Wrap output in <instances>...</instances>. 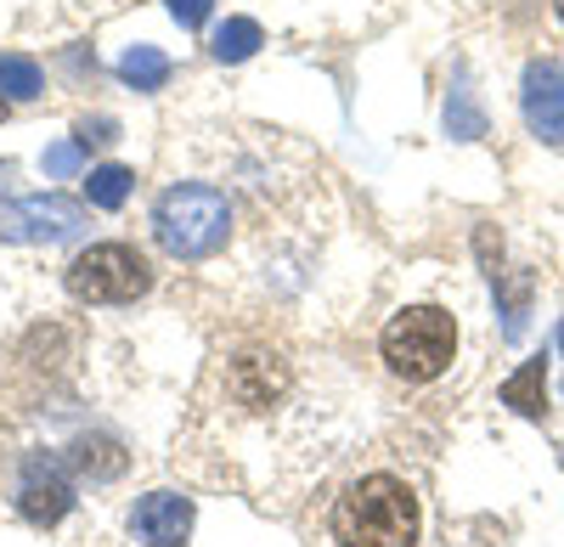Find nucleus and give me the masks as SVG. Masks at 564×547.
Here are the masks:
<instances>
[{"mask_svg": "<svg viewBox=\"0 0 564 547\" xmlns=\"http://www.w3.org/2000/svg\"><path fill=\"white\" fill-rule=\"evenodd\" d=\"M153 232L164 243V254L175 260H204L226 243L231 232V209L215 187H170L153 209Z\"/></svg>", "mask_w": 564, "mask_h": 547, "instance_id": "obj_2", "label": "nucleus"}, {"mask_svg": "<svg viewBox=\"0 0 564 547\" xmlns=\"http://www.w3.org/2000/svg\"><path fill=\"white\" fill-rule=\"evenodd\" d=\"M457 355V322L441 305H406L395 322L384 328V361L390 373L423 384V379H441Z\"/></svg>", "mask_w": 564, "mask_h": 547, "instance_id": "obj_3", "label": "nucleus"}, {"mask_svg": "<svg viewBox=\"0 0 564 547\" xmlns=\"http://www.w3.org/2000/svg\"><path fill=\"white\" fill-rule=\"evenodd\" d=\"M0 97L7 102H34L40 97V68L29 57H0Z\"/></svg>", "mask_w": 564, "mask_h": 547, "instance_id": "obj_14", "label": "nucleus"}, {"mask_svg": "<svg viewBox=\"0 0 564 547\" xmlns=\"http://www.w3.org/2000/svg\"><path fill=\"white\" fill-rule=\"evenodd\" d=\"M209 7H215V0H170V18H175L181 29H198V23L209 18Z\"/></svg>", "mask_w": 564, "mask_h": 547, "instance_id": "obj_17", "label": "nucleus"}, {"mask_svg": "<svg viewBox=\"0 0 564 547\" xmlns=\"http://www.w3.org/2000/svg\"><path fill=\"white\" fill-rule=\"evenodd\" d=\"M130 525L148 547H175V541H186V530H193V503H186L181 491H153V496L135 503Z\"/></svg>", "mask_w": 564, "mask_h": 547, "instance_id": "obj_8", "label": "nucleus"}, {"mask_svg": "<svg viewBox=\"0 0 564 547\" xmlns=\"http://www.w3.org/2000/svg\"><path fill=\"white\" fill-rule=\"evenodd\" d=\"M558 350H564V322H558Z\"/></svg>", "mask_w": 564, "mask_h": 547, "instance_id": "obj_18", "label": "nucleus"}, {"mask_svg": "<svg viewBox=\"0 0 564 547\" xmlns=\"http://www.w3.org/2000/svg\"><path fill=\"white\" fill-rule=\"evenodd\" d=\"M520 102H525V124L542 135V142L558 147L564 142V68L558 63H531Z\"/></svg>", "mask_w": 564, "mask_h": 547, "instance_id": "obj_7", "label": "nucleus"}, {"mask_svg": "<svg viewBox=\"0 0 564 547\" xmlns=\"http://www.w3.org/2000/svg\"><path fill=\"white\" fill-rule=\"evenodd\" d=\"M74 169H79V142L45 147V175H74Z\"/></svg>", "mask_w": 564, "mask_h": 547, "instance_id": "obj_16", "label": "nucleus"}, {"mask_svg": "<svg viewBox=\"0 0 564 547\" xmlns=\"http://www.w3.org/2000/svg\"><path fill=\"white\" fill-rule=\"evenodd\" d=\"M558 23H564V0H558Z\"/></svg>", "mask_w": 564, "mask_h": 547, "instance_id": "obj_20", "label": "nucleus"}, {"mask_svg": "<svg viewBox=\"0 0 564 547\" xmlns=\"http://www.w3.org/2000/svg\"><path fill=\"white\" fill-rule=\"evenodd\" d=\"M153 283L148 260H141L130 243H90L74 265H68V294L85 305H124L141 299Z\"/></svg>", "mask_w": 564, "mask_h": 547, "instance_id": "obj_4", "label": "nucleus"}, {"mask_svg": "<svg viewBox=\"0 0 564 547\" xmlns=\"http://www.w3.org/2000/svg\"><path fill=\"white\" fill-rule=\"evenodd\" d=\"M130 187H135V175H130L124 164H102V169H90L85 198L97 204V209H119V204L130 198Z\"/></svg>", "mask_w": 564, "mask_h": 547, "instance_id": "obj_11", "label": "nucleus"}, {"mask_svg": "<svg viewBox=\"0 0 564 547\" xmlns=\"http://www.w3.org/2000/svg\"><path fill=\"white\" fill-rule=\"evenodd\" d=\"M282 384H289V373H282L276 355H243L238 368H231V390H238L243 406H271V395H282Z\"/></svg>", "mask_w": 564, "mask_h": 547, "instance_id": "obj_9", "label": "nucleus"}, {"mask_svg": "<svg viewBox=\"0 0 564 547\" xmlns=\"http://www.w3.org/2000/svg\"><path fill=\"white\" fill-rule=\"evenodd\" d=\"M119 79L135 85V90H159L170 79V57L153 52V45H130V52L119 57Z\"/></svg>", "mask_w": 564, "mask_h": 547, "instance_id": "obj_10", "label": "nucleus"}, {"mask_svg": "<svg viewBox=\"0 0 564 547\" xmlns=\"http://www.w3.org/2000/svg\"><path fill=\"white\" fill-rule=\"evenodd\" d=\"M18 508H23L29 525H57V519L74 508V485H68V474H63L57 458H34V463L23 469Z\"/></svg>", "mask_w": 564, "mask_h": 547, "instance_id": "obj_6", "label": "nucleus"}, {"mask_svg": "<svg viewBox=\"0 0 564 547\" xmlns=\"http://www.w3.org/2000/svg\"><path fill=\"white\" fill-rule=\"evenodd\" d=\"M0 119H7V97H0Z\"/></svg>", "mask_w": 564, "mask_h": 547, "instance_id": "obj_19", "label": "nucleus"}, {"mask_svg": "<svg viewBox=\"0 0 564 547\" xmlns=\"http://www.w3.org/2000/svg\"><path fill=\"white\" fill-rule=\"evenodd\" d=\"M502 401L520 418H542V361H525V368L502 384Z\"/></svg>", "mask_w": 564, "mask_h": 547, "instance_id": "obj_12", "label": "nucleus"}, {"mask_svg": "<svg viewBox=\"0 0 564 547\" xmlns=\"http://www.w3.org/2000/svg\"><path fill=\"white\" fill-rule=\"evenodd\" d=\"M254 45H260V23L254 18H226V29H215V57L220 63L254 57Z\"/></svg>", "mask_w": 564, "mask_h": 547, "instance_id": "obj_13", "label": "nucleus"}, {"mask_svg": "<svg viewBox=\"0 0 564 547\" xmlns=\"http://www.w3.org/2000/svg\"><path fill=\"white\" fill-rule=\"evenodd\" d=\"M85 226V209L74 198H18V204H0V238L12 243H63Z\"/></svg>", "mask_w": 564, "mask_h": 547, "instance_id": "obj_5", "label": "nucleus"}, {"mask_svg": "<svg viewBox=\"0 0 564 547\" xmlns=\"http://www.w3.org/2000/svg\"><path fill=\"white\" fill-rule=\"evenodd\" d=\"M446 124H452V135H463V142H468V135H480V130H486V119H480L475 108H468V97H463V90H457V97L446 102Z\"/></svg>", "mask_w": 564, "mask_h": 547, "instance_id": "obj_15", "label": "nucleus"}, {"mask_svg": "<svg viewBox=\"0 0 564 547\" xmlns=\"http://www.w3.org/2000/svg\"><path fill=\"white\" fill-rule=\"evenodd\" d=\"M423 525V508L406 480L395 474H367L345 485L334 503V541L339 547H412Z\"/></svg>", "mask_w": 564, "mask_h": 547, "instance_id": "obj_1", "label": "nucleus"}]
</instances>
